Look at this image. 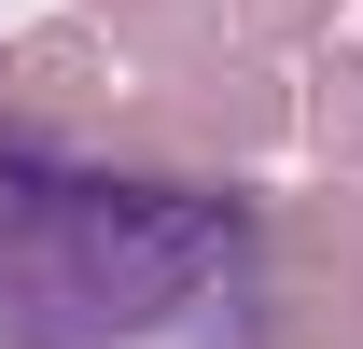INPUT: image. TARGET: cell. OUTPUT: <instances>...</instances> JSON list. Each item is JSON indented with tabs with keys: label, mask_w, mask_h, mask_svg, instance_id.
Wrapping results in <instances>:
<instances>
[{
	"label": "cell",
	"mask_w": 363,
	"mask_h": 349,
	"mask_svg": "<svg viewBox=\"0 0 363 349\" xmlns=\"http://www.w3.org/2000/svg\"><path fill=\"white\" fill-rule=\"evenodd\" d=\"M0 349H279L238 196L70 140H0Z\"/></svg>",
	"instance_id": "1"
}]
</instances>
